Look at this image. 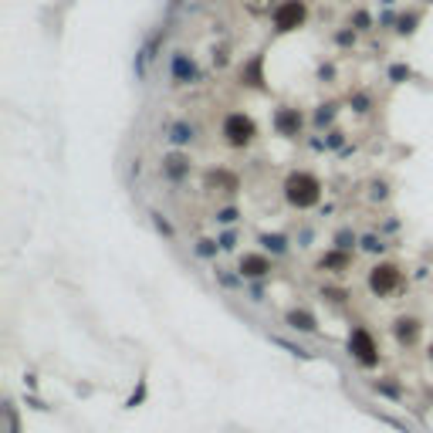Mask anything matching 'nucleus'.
Segmentation results:
<instances>
[{"label":"nucleus","instance_id":"f257e3e1","mask_svg":"<svg viewBox=\"0 0 433 433\" xmlns=\"http://www.w3.org/2000/svg\"><path fill=\"white\" fill-rule=\"evenodd\" d=\"M284 197H288V204L291 206L305 210V206L318 204L322 186H318V179L311 177V173H291V177L284 179Z\"/></svg>","mask_w":433,"mask_h":433},{"label":"nucleus","instance_id":"f03ea898","mask_svg":"<svg viewBox=\"0 0 433 433\" xmlns=\"http://www.w3.org/2000/svg\"><path fill=\"white\" fill-rule=\"evenodd\" d=\"M305 0H281L278 7H275V27L278 31H295V27L305 24Z\"/></svg>","mask_w":433,"mask_h":433},{"label":"nucleus","instance_id":"7ed1b4c3","mask_svg":"<svg viewBox=\"0 0 433 433\" xmlns=\"http://www.w3.org/2000/svg\"><path fill=\"white\" fill-rule=\"evenodd\" d=\"M254 122L244 115V112H234V115H227V122H224V136H227L230 146H247L251 139H254Z\"/></svg>","mask_w":433,"mask_h":433},{"label":"nucleus","instance_id":"20e7f679","mask_svg":"<svg viewBox=\"0 0 433 433\" xmlns=\"http://www.w3.org/2000/svg\"><path fill=\"white\" fill-rule=\"evenodd\" d=\"M396 284H400V268H393V264H376V268L369 271V288H373L376 295L396 291Z\"/></svg>","mask_w":433,"mask_h":433},{"label":"nucleus","instance_id":"39448f33","mask_svg":"<svg viewBox=\"0 0 433 433\" xmlns=\"http://www.w3.org/2000/svg\"><path fill=\"white\" fill-rule=\"evenodd\" d=\"M349 349L356 352V359L362 366H376L379 362V352H376V342H373V335L366 329H356L352 332V338H349Z\"/></svg>","mask_w":433,"mask_h":433},{"label":"nucleus","instance_id":"423d86ee","mask_svg":"<svg viewBox=\"0 0 433 433\" xmlns=\"http://www.w3.org/2000/svg\"><path fill=\"white\" fill-rule=\"evenodd\" d=\"M271 271V261L264 254H244L240 257V275L244 278H264Z\"/></svg>","mask_w":433,"mask_h":433},{"label":"nucleus","instance_id":"0eeeda50","mask_svg":"<svg viewBox=\"0 0 433 433\" xmlns=\"http://www.w3.org/2000/svg\"><path fill=\"white\" fill-rule=\"evenodd\" d=\"M275 122H278V129L284 132V136H295V132L302 129V115H298L295 108H281V112H278V119H275Z\"/></svg>","mask_w":433,"mask_h":433},{"label":"nucleus","instance_id":"6e6552de","mask_svg":"<svg viewBox=\"0 0 433 433\" xmlns=\"http://www.w3.org/2000/svg\"><path fill=\"white\" fill-rule=\"evenodd\" d=\"M396 338L413 345V342L420 338V322H416V318H400V322H396Z\"/></svg>","mask_w":433,"mask_h":433},{"label":"nucleus","instance_id":"1a4fd4ad","mask_svg":"<svg viewBox=\"0 0 433 433\" xmlns=\"http://www.w3.org/2000/svg\"><path fill=\"white\" fill-rule=\"evenodd\" d=\"M213 186H224V193H234L237 177L234 173H206V190H213Z\"/></svg>","mask_w":433,"mask_h":433},{"label":"nucleus","instance_id":"9d476101","mask_svg":"<svg viewBox=\"0 0 433 433\" xmlns=\"http://www.w3.org/2000/svg\"><path fill=\"white\" fill-rule=\"evenodd\" d=\"M288 325H295L302 332H315V318L308 311H288Z\"/></svg>","mask_w":433,"mask_h":433},{"label":"nucleus","instance_id":"9b49d317","mask_svg":"<svg viewBox=\"0 0 433 433\" xmlns=\"http://www.w3.org/2000/svg\"><path fill=\"white\" fill-rule=\"evenodd\" d=\"M173 75L183 78V81H186V78H193V65H190L183 54H177V61H173Z\"/></svg>","mask_w":433,"mask_h":433},{"label":"nucleus","instance_id":"f8f14e48","mask_svg":"<svg viewBox=\"0 0 433 433\" xmlns=\"http://www.w3.org/2000/svg\"><path fill=\"white\" fill-rule=\"evenodd\" d=\"M183 163H186V159H179V156H173V159H170V166H166V173H170L173 179H177V177H183V173H186V166H183Z\"/></svg>","mask_w":433,"mask_h":433},{"label":"nucleus","instance_id":"ddd939ff","mask_svg":"<svg viewBox=\"0 0 433 433\" xmlns=\"http://www.w3.org/2000/svg\"><path fill=\"white\" fill-rule=\"evenodd\" d=\"M345 261H349L345 254H329L322 257V268H345Z\"/></svg>","mask_w":433,"mask_h":433},{"label":"nucleus","instance_id":"4468645a","mask_svg":"<svg viewBox=\"0 0 433 433\" xmlns=\"http://www.w3.org/2000/svg\"><path fill=\"white\" fill-rule=\"evenodd\" d=\"M186 139H193V129H186V126L173 129V142H186Z\"/></svg>","mask_w":433,"mask_h":433},{"label":"nucleus","instance_id":"2eb2a0df","mask_svg":"<svg viewBox=\"0 0 433 433\" xmlns=\"http://www.w3.org/2000/svg\"><path fill=\"white\" fill-rule=\"evenodd\" d=\"M251 3V10H268L271 7V0H247Z\"/></svg>","mask_w":433,"mask_h":433},{"label":"nucleus","instance_id":"dca6fc26","mask_svg":"<svg viewBox=\"0 0 433 433\" xmlns=\"http://www.w3.org/2000/svg\"><path fill=\"white\" fill-rule=\"evenodd\" d=\"M430 359H433V345H430Z\"/></svg>","mask_w":433,"mask_h":433}]
</instances>
